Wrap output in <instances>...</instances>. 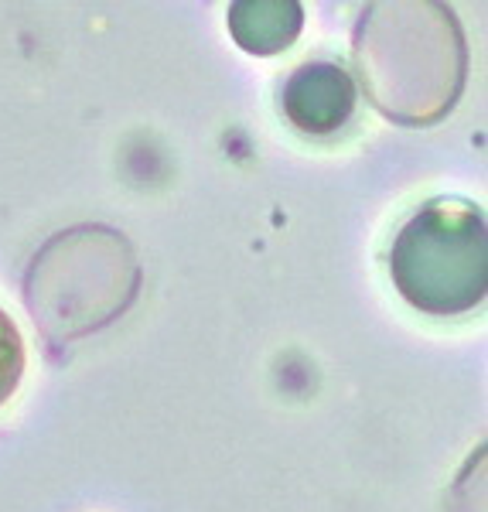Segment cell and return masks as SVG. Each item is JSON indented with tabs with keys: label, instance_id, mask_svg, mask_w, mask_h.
Returning a JSON list of instances; mask_svg holds the SVG:
<instances>
[{
	"label": "cell",
	"instance_id": "obj_4",
	"mask_svg": "<svg viewBox=\"0 0 488 512\" xmlns=\"http://www.w3.org/2000/svg\"><path fill=\"white\" fill-rule=\"evenodd\" d=\"M24 376V338L18 325L0 308V407L18 393Z\"/></svg>",
	"mask_w": 488,
	"mask_h": 512
},
{
	"label": "cell",
	"instance_id": "obj_1",
	"mask_svg": "<svg viewBox=\"0 0 488 512\" xmlns=\"http://www.w3.org/2000/svg\"><path fill=\"white\" fill-rule=\"evenodd\" d=\"M396 291L427 315H461L488 284L485 216L465 198H434L407 219L390 250Z\"/></svg>",
	"mask_w": 488,
	"mask_h": 512
},
{
	"label": "cell",
	"instance_id": "obj_2",
	"mask_svg": "<svg viewBox=\"0 0 488 512\" xmlns=\"http://www.w3.org/2000/svg\"><path fill=\"white\" fill-rule=\"evenodd\" d=\"M280 106L301 134L325 137L349 123L355 110V86L335 62H311L291 72L280 89Z\"/></svg>",
	"mask_w": 488,
	"mask_h": 512
},
{
	"label": "cell",
	"instance_id": "obj_3",
	"mask_svg": "<svg viewBox=\"0 0 488 512\" xmlns=\"http://www.w3.org/2000/svg\"><path fill=\"white\" fill-rule=\"evenodd\" d=\"M304 21L301 4L294 0H256V4L229 7V31L253 55H274L297 38Z\"/></svg>",
	"mask_w": 488,
	"mask_h": 512
}]
</instances>
